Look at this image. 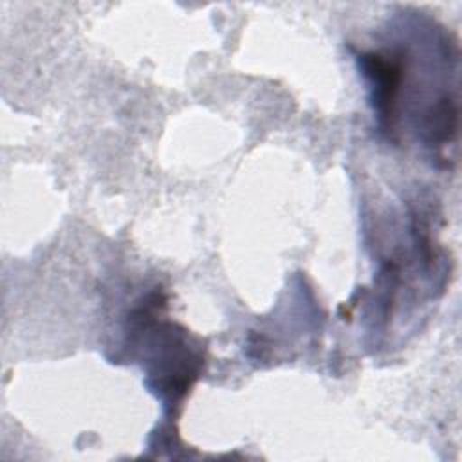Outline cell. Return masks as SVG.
I'll use <instances>...</instances> for the list:
<instances>
[{"label":"cell","mask_w":462,"mask_h":462,"mask_svg":"<svg viewBox=\"0 0 462 462\" xmlns=\"http://www.w3.org/2000/svg\"><path fill=\"white\" fill-rule=\"evenodd\" d=\"M359 63L372 83V97L379 123L384 130H392L402 81V60L392 54L365 52L359 56Z\"/></svg>","instance_id":"1"}]
</instances>
